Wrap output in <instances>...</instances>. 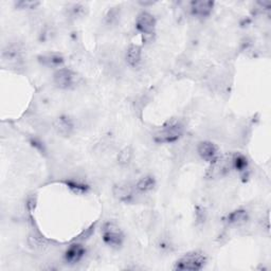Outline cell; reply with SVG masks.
<instances>
[{
	"mask_svg": "<svg viewBox=\"0 0 271 271\" xmlns=\"http://www.w3.org/2000/svg\"><path fill=\"white\" fill-rule=\"evenodd\" d=\"M206 262V256L202 252L193 251L184 254L181 258H179L175 264V269L182 271H196L203 269Z\"/></svg>",
	"mask_w": 271,
	"mask_h": 271,
	"instance_id": "1",
	"label": "cell"
},
{
	"mask_svg": "<svg viewBox=\"0 0 271 271\" xmlns=\"http://www.w3.org/2000/svg\"><path fill=\"white\" fill-rule=\"evenodd\" d=\"M183 134V126L179 122H170L155 135L157 143H172Z\"/></svg>",
	"mask_w": 271,
	"mask_h": 271,
	"instance_id": "2",
	"label": "cell"
},
{
	"mask_svg": "<svg viewBox=\"0 0 271 271\" xmlns=\"http://www.w3.org/2000/svg\"><path fill=\"white\" fill-rule=\"evenodd\" d=\"M79 81L80 76L71 69L68 68L57 69L53 75L54 84L61 89L74 88L79 84Z\"/></svg>",
	"mask_w": 271,
	"mask_h": 271,
	"instance_id": "3",
	"label": "cell"
},
{
	"mask_svg": "<svg viewBox=\"0 0 271 271\" xmlns=\"http://www.w3.org/2000/svg\"><path fill=\"white\" fill-rule=\"evenodd\" d=\"M102 238L104 243L110 247H120L124 242L122 230L113 222L105 223L102 230Z\"/></svg>",
	"mask_w": 271,
	"mask_h": 271,
	"instance_id": "4",
	"label": "cell"
},
{
	"mask_svg": "<svg viewBox=\"0 0 271 271\" xmlns=\"http://www.w3.org/2000/svg\"><path fill=\"white\" fill-rule=\"evenodd\" d=\"M231 170H233L232 156H223L210 164V168L207 172L209 178H220L227 175Z\"/></svg>",
	"mask_w": 271,
	"mask_h": 271,
	"instance_id": "5",
	"label": "cell"
},
{
	"mask_svg": "<svg viewBox=\"0 0 271 271\" xmlns=\"http://www.w3.org/2000/svg\"><path fill=\"white\" fill-rule=\"evenodd\" d=\"M136 28L143 35H152L156 29V19L148 12H142L137 17Z\"/></svg>",
	"mask_w": 271,
	"mask_h": 271,
	"instance_id": "6",
	"label": "cell"
},
{
	"mask_svg": "<svg viewBox=\"0 0 271 271\" xmlns=\"http://www.w3.org/2000/svg\"><path fill=\"white\" fill-rule=\"evenodd\" d=\"M198 154L205 161L209 162L210 164L213 163L219 158V149L216 144L210 142V141H204L200 142L198 145Z\"/></svg>",
	"mask_w": 271,
	"mask_h": 271,
	"instance_id": "7",
	"label": "cell"
},
{
	"mask_svg": "<svg viewBox=\"0 0 271 271\" xmlns=\"http://www.w3.org/2000/svg\"><path fill=\"white\" fill-rule=\"evenodd\" d=\"M85 252H86V250L83 247V245L75 243V244H72L68 247V249L66 250L64 256H65V260L67 263L76 264L82 260V258L84 257Z\"/></svg>",
	"mask_w": 271,
	"mask_h": 271,
	"instance_id": "8",
	"label": "cell"
},
{
	"mask_svg": "<svg viewBox=\"0 0 271 271\" xmlns=\"http://www.w3.org/2000/svg\"><path fill=\"white\" fill-rule=\"evenodd\" d=\"M214 7L213 2L209 0H197V2L191 3V11L192 14L197 17H206L209 16Z\"/></svg>",
	"mask_w": 271,
	"mask_h": 271,
	"instance_id": "9",
	"label": "cell"
},
{
	"mask_svg": "<svg viewBox=\"0 0 271 271\" xmlns=\"http://www.w3.org/2000/svg\"><path fill=\"white\" fill-rule=\"evenodd\" d=\"M53 126H54L55 132L63 137H68L71 135L74 128V125L71 119H69L68 117H65V115L57 118V119L54 121Z\"/></svg>",
	"mask_w": 271,
	"mask_h": 271,
	"instance_id": "10",
	"label": "cell"
},
{
	"mask_svg": "<svg viewBox=\"0 0 271 271\" xmlns=\"http://www.w3.org/2000/svg\"><path fill=\"white\" fill-rule=\"evenodd\" d=\"M3 57L11 65L19 64L22 61V50L18 45H10L4 50Z\"/></svg>",
	"mask_w": 271,
	"mask_h": 271,
	"instance_id": "11",
	"label": "cell"
},
{
	"mask_svg": "<svg viewBox=\"0 0 271 271\" xmlns=\"http://www.w3.org/2000/svg\"><path fill=\"white\" fill-rule=\"evenodd\" d=\"M38 62L49 68H62L64 64V57L58 53H47L38 56Z\"/></svg>",
	"mask_w": 271,
	"mask_h": 271,
	"instance_id": "12",
	"label": "cell"
},
{
	"mask_svg": "<svg viewBox=\"0 0 271 271\" xmlns=\"http://www.w3.org/2000/svg\"><path fill=\"white\" fill-rule=\"evenodd\" d=\"M113 195L122 203H129L134 196V190L127 183H119L113 187Z\"/></svg>",
	"mask_w": 271,
	"mask_h": 271,
	"instance_id": "13",
	"label": "cell"
},
{
	"mask_svg": "<svg viewBox=\"0 0 271 271\" xmlns=\"http://www.w3.org/2000/svg\"><path fill=\"white\" fill-rule=\"evenodd\" d=\"M141 57H142V50L140 46L132 45L127 49L126 62L131 67H137L141 63Z\"/></svg>",
	"mask_w": 271,
	"mask_h": 271,
	"instance_id": "14",
	"label": "cell"
},
{
	"mask_svg": "<svg viewBox=\"0 0 271 271\" xmlns=\"http://www.w3.org/2000/svg\"><path fill=\"white\" fill-rule=\"evenodd\" d=\"M155 179L152 176H144V177L141 178L137 184H136V190L140 193H146L151 191L155 186Z\"/></svg>",
	"mask_w": 271,
	"mask_h": 271,
	"instance_id": "15",
	"label": "cell"
},
{
	"mask_svg": "<svg viewBox=\"0 0 271 271\" xmlns=\"http://www.w3.org/2000/svg\"><path fill=\"white\" fill-rule=\"evenodd\" d=\"M248 219V214L245 210H237L228 215L227 221L231 225H242Z\"/></svg>",
	"mask_w": 271,
	"mask_h": 271,
	"instance_id": "16",
	"label": "cell"
},
{
	"mask_svg": "<svg viewBox=\"0 0 271 271\" xmlns=\"http://www.w3.org/2000/svg\"><path fill=\"white\" fill-rule=\"evenodd\" d=\"M232 162H233V169L239 172H244L248 168V160L242 154H235L232 155Z\"/></svg>",
	"mask_w": 271,
	"mask_h": 271,
	"instance_id": "17",
	"label": "cell"
},
{
	"mask_svg": "<svg viewBox=\"0 0 271 271\" xmlns=\"http://www.w3.org/2000/svg\"><path fill=\"white\" fill-rule=\"evenodd\" d=\"M132 158H133V149L129 146H126L119 152V155H118V162L122 164V166H126V164L131 162Z\"/></svg>",
	"mask_w": 271,
	"mask_h": 271,
	"instance_id": "18",
	"label": "cell"
},
{
	"mask_svg": "<svg viewBox=\"0 0 271 271\" xmlns=\"http://www.w3.org/2000/svg\"><path fill=\"white\" fill-rule=\"evenodd\" d=\"M66 185L71 188V190L75 193H86L88 190V185L81 182V181H75V180H68L66 182Z\"/></svg>",
	"mask_w": 271,
	"mask_h": 271,
	"instance_id": "19",
	"label": "cell"
},
{
	"mask_svg": "<svg viewBox=\"0 0 271 271\" xmlns=\"http://www.w3.org/2000/svg\"><path fill=\"white\" fill-rule=\"evenodd\" d=\"M40 5L37 2H18L16 3V7L20 9H34Z\"/></svg>",
	"mask_w": 271,
	"mask_h": 271,
	"instance_id": "20",
	"label": "cell"
}]
</instances>
